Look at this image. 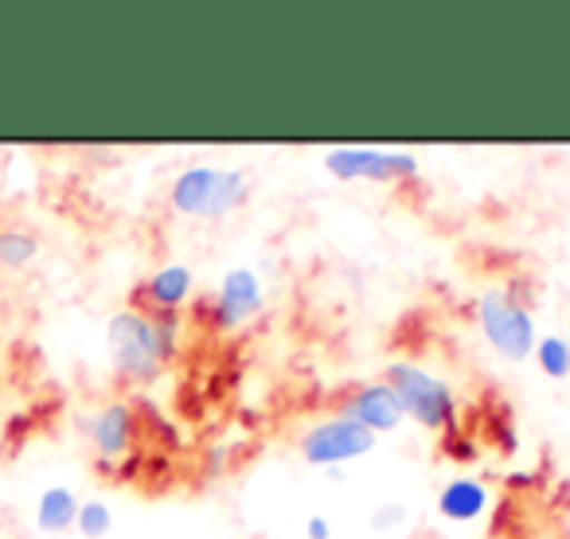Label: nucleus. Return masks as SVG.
Listing matches in <instances>:
<instances>
[{"label":"nucleus","instance_id":"nucleus-14","mask_svg":"<svg viewBox=\"0 0 570 539\" xmlns=\"http://www.w3.org/2000/svg\"><path fill=\"white\" fill-rule=\"evenodd\" d=\"M531 356H535L539 372H543L547 380H567V375H570V341H567V336H559V333L543 336Z\"/></svg>","mask_w":570,"mask_h":539},{"label":"nucleus","instance_id":"nucleus-13","mask_svg":"<svg viewBox=\"0 0 570 539\" xmlns=\"http://www.w3.org/2000/svg\"><path fill=\"white\" fill-rule=\"evenodd\" d=\"M40 254V238L24 227H4L0 231V266L4 270H24Z\"/></svg>","mask_w":570,"mask_h":539},{"label":"nucleus","instance_id":"nucleus-12","mask_svg":"<svg viewBox=\"0 0 570 539\" xmlns=\"http://www.w3.org/2000/svg\"><path fill=\"white\" fill-rule=\"evenodd\" d=\"M79 504L82 500L75 497L67 484H51V489H43L40 500H36V528H40L43 536H63V531L75 528Z\"/></svg>","mask_w":570,"mask_h":539},{"label":"nucleus","instance_id":"nucleus-17","mask_svg":"<svg viewBox=\"0 0 570 539\" xmlns=\"http://www.w3.org/2000/svg\"><path fill=\"white\" fill-rule=\"evenodd\" d=\"M305 536L309 539H333V523H328V516L313 512L309 520H305Z\"/></svg>","mask_w":570,"mask_h":539},{"label":"nucleus","instance_id":"nucleus-4","mask_svg":"<svg viewBox=\"0 0 570 539\" xmlns=\"http://www.w3.org/2000/svg\"><path fill=\"white\" fill-rule=\"evenodd\" d=\"M476 325H481V336L489 341V349H497L512 364L531 360V352L539 344L531 310H523L504 286L481 290V297H476Z\"/></svg>","mask_w":570,"mask_h":539},{"label":"nucleus","instance_id":"nucleus-2","mask_svg":"<svg viewBox=\"0 0 570 539\" xmlns=\"http://www.w3.org/2000/svg\"><path fill=\"white\" fill-rule=\"evenodd\" d=\"M250 199V176L243 168L188 165L168 184V204L184 219H223Z\"/></svg>","mask_w":570,"mask_h":539},{"label":"nucleus","instance_id":"nucleus-5","mask_svg":"<svg viewBox=\"0 0 570 539\" xmlns=\"http://www.w3.org/2000/svg\"><path fill=\"white\" fill-rule=\"evenodd\" d=\"M266 310V286H262L258 270L250 266H235L227 270L215 286V294H207L196 305L199 321L212 325L215 333H238L243 325H250L258 313Z\"/></svg>","mask_w":570,"mask_h":539},{"label":"nucleus","instance_id":"nucleus-7","mask_svg":"<svg viewBox=\"0 0 570 539\" xmlns=\"http://www.w3.org/2000/svg\"><path fill=\"white\" fill-rule=\"evenodd\" d=\"M375 445H380V438L367 427L344 419V414H333V419H321L317 427L305 430L302 442H297V453L317 469H336L352 458H367Z\"/></svg>","mask_w":570,"mask_h":539},{"label":"nucleus","instance_id":"nucleus-9","mask_svg":"<svg viewBox=\"0 0 570 539\" xmlns=\"http://www.w3.org/2000/svg\"><path fill=\"white\" fill-rule=\"evenodd\" d=\"M196 294V274L184 262H168V266L153 270L149 278L134 290V310L141 313H180Z\"/></svg>","mask_w":570,"mask_h":539},{"label":"nucleus","instance_id":"nucleus-8","mask_svg":"<svg viewBox=\"0 0 570 539\" xmlns=\"http://www.w3.org/2000/svg\"><path fill=\"white\" fill-rule=\"evenodd\" d=\"M336 414H344V419L367 427L375 438L391 434V430H399L406 422L403 403H399L395 388H391L387 380H372V383H356V388H348V395H344V403Z\"/></svg>","mask_w":570,"mask_h":539},{"label":"nucleus","instance_id":"nucleus-3","mask_svg":"<svg viewBox=\"0 0 570 539\" xmlns=\"http://www.w3.org/2000/svg\"><path fill=\"white\" fill-rule=\"evenodd\" d=\"M383 380L395 388L406 419H414L422 430H430V434H445V442H458L461 406H458L453 388L442 375H434L422 364H411V360H391Z\"/></svg>","mask_w":570,"mask_h":539},{"label":"nucleus","instance_id":"nucleus-16","mask_svg":"<svg viewBox=\"0 0 570 539\" xmlns=\"http://www.w3.org/2000/svg\"><path fill=\"white\" fill-rule=\"evenodd\" d=\"M367 523H372L375 531H395L399 523H406V508L395 504V500H391V504H375V512Z\"/></svg>","mask_w":570,"mask_h":539},{"label":"nucleus","instance_id":"nucleus-15","mask_svg":"<svg viewBox=\"0 0 570 539\" xmlns=\"http://www.w3.org/2000/svg\"><path fill=\"white\" fill-rule=\"evenodd\" d=\"M75 528H79V536H87V539L110 536V528H114L110 504H106V500H82L79 516H75Z\"/></svg>","mask_w":570,"mask_h":539},{"label":"nucleus","instance_id":"nucleus-10","mask_svg":"<svg viewBox=\"0 0 570 539\" xmlns=\"http://www.w3.org/2000/svg\"><path fill=\"white\" fill-rule=\"evenodd\" d=\"M87 430H90V445H95L98 461H102V465H114V461H121L129 450H134L137 414L126 399H114V403L98 406L95 419L87 422Z\"/></svg>","mask_w":570,"mask_h":539},{"label":"nucleus","instance_id":"nucleus-1","mask_svg":"<svg viewBox=\"0 0 570 539\" xmlns=\"http://www.w3.org/2000/svg\"><path fill=\"white\" fill-rule=\"evenodd\" d=\"M180 313H141L134 305L118 310L106 321L114 372L129 383L160 380V372L180 356Z\"/></svg>","mask_w":570,"mask_h":539},{"label":"nucleus","instance_id":"nucleus-6","mask_svg":"<svg viewBox=\"0 0 570 539\" xmlns=\"http://www.w3.org/2000/svg\"><path fill=\"white\" fill-rule=\"evenodd\" d=\"M325 168L336 180L403 184L419 176V157L403 149H375V145H333L325 149Z\"/></svg>","mask_w":570,"mask_h":539},{"label":"nucleus","instance_id":"nucleus-11","mask_svg":"<svg viewBox=\"0 0 570 539\" xmlns=\"http://www.w3.org/2000/svg\"><path fill=\"white\" fill-rule=\"evenodd\" d=\"M492 508V492L484 481H473V477H453L438 489V512L450 523H473L481 520Z\"/></svg>","mask_w":570,"mask_h":539}]
</instances>
